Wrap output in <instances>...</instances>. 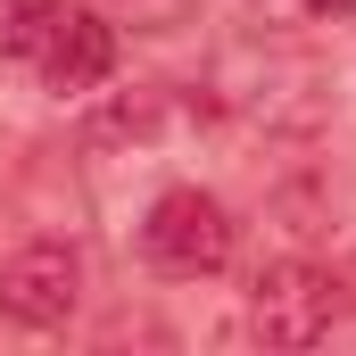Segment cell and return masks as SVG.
<instances>
[{
    "mask_svg": "<svg viewBox=\"0 0 356 356\" xmlns=\"http://www.w3.org/2000/svg\"><path fill=\"white\" fill-rule=\"evenodd\" d=\"M0 50L25 58L50 91H99L116 75V25L75 0H0Z\"/></svg>",
    "mask_w": 356,
    "mask_h": 356,
    "instance_id": "1",
    "label": "cell"
},
{
    "mask_svg": "<svg viewBox=\"0 0 356 356\" xmlns=\"http://www.w3.org/2000/svg\"><path fill=\"white\" fill-rule=\"evenodd\" d=\"M340 315H348L340 282H332L323 266H307V257L266 266V273H257V290H249V323H257L266 348H315V340L340 332Z\"/></svg>",
    "mask_w": 356,
    "mask_h": 356,
    "instance_id": "3",
    "label": "cell"
},
{
    "mask_svg": "<svg viewBox=\"0 0 356 356\" xmlns=\"http://www.w3.org/2000/svg\"><path fill=\"white\" fill-rule=\"evenodd\" d=\"M158 124V99L141 91V99H116L108 116H91V141H124V133H149Z\"/></svg>",
    "mask_w": 356,
    "mask_h": 356,
    "instance_id": "5",
    "label": "cell"
},
{
    "mask_svg": "<svg viewBox=\"0 0 356 356\" xmlns=\"http://www.w3.org/2000/svg\"><path fill=\"white\" fill-rule=\"evenodd\" d=\"M83 307V257L67 241H25L17 257H0V315L25 332H58Z\"/></svg>",
    "mask_w": 356,
    "mask_h": 356,
    "instance_id": "4",
    "label": "cell"
},
{
    "mask_svg": "<svg viewBox=\"0 0 356 356\" xmlns=\"http://www.w3.org/2000/svg\"><path fill=\"white\" fill-rule=\"evenodd\" d=\"M141 257L166 273V282H207V273L232 266V216L224 199H207L199 182H175L149 199L141 216Z\"/></svg>",
    "mask_w": 356,
    "mask_h": 356,
    "instance_id": "2",
    "label": "cell"
},
{
    "mask_svg": "<svg viewBox=\"0 0 356 356\" xmlns=\"http://www.w3.org/2000/svg\"><path fill=\"white\" fill-rule=\"evenodd\" d=\"M315 17H356V0H307Z\"/></svg>",
    "mask_w": 356,
    "mask_h": 356,
    "instance_id": "6",
    "label": "cell"
}]
</instances>
